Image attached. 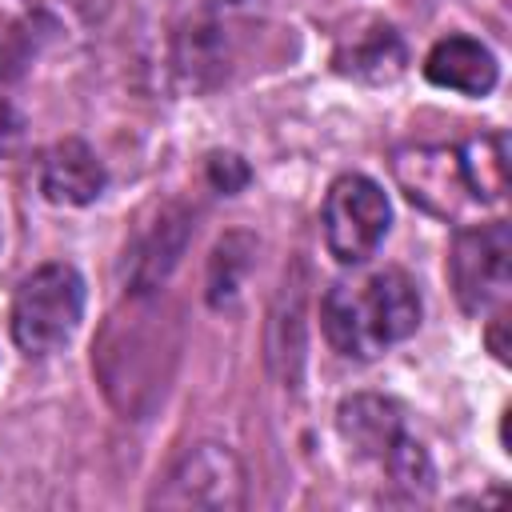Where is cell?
<instances>
[{"mask_svg": "<svg viewBox=\"0 0 512 512\" xmlns=\"http://www.w3.org/2000/svg\"><path fill=\"white\" fill-rule=\"evenodd\" d=\"M396 184L412 204L440 220H472L508 196V140L504 132L472 136L456 148L448 144H408L392 156Z\"/></svg>", "mask_w": 512, "mask_h": 512, "instance_id": "cell-1", "label": "cell"}, {"mask_svg": "<svg viewBox=\"0 0 512 512\" xmlns=\"http://www.w3.org/2000/svg\"><path fill=\"white\" fill-rule=\"evenodd\" d=\"M328 344L352 360H376L384 348L420 328V292L400 268L372 272L356 284H332L320 308Z\"/></svg>", "mask_w": 512, "mask_h": 512, "instance_id": "cell-2", "label": "cell"}, {"mask_svg": "<svg viewBox=\"0 0 512 512\" xmlns=\"http://www.w3.org/2000/svg\"><path fill=\"white\" fill-rule=\"evenodd\" d=\"M84 316V280L72 264L36 268L12 300V340L28 356H48L76 332Z\"/></svg>", "mask_w": 512, "mask_h": 512, "instance_id": "cell-3", "label": "cell"}, {"mask_svg": "<svg viewBox=\"0 0 512 512\" xmlns=\"http://www.w3.org/2000/svg\"><path fill=\"white\" fill-rule=\"evenodd\" d=\"M388 220H392V208L376 180L360 172L332 180L320 224H324V244L340 264H364L380 248Z\"/></svg>", "mask_w": 512, "mask_h": 512, "instance_id": "cell-4", "label": "cell"}, {"mask_svg": "<svg viewBox=\"0 0 512 512\" xmlns=\"http://www.w3.org/2000/svg\"><path fill=\"white\" fill-rule=\"evenodd\" d=\"M448 276L464 312L500 308L512 284V236L504 220L460 228L448 256Z\"/></svg>", "mask_w": 512, "mask_h": 512, "instance_id": "cell-5", "label": "cell"}, {"mask_svg": "<svg viewBox=\"0 0 512 512\" xmlns=\"http://www.w3.org/2000/svg\"><path fill=\"white\" fill-rule=\"evenodd\" d=\"M156 504H168V508H240L244 504V468L228 448L196 444L176 460L164 492H156Z\"/></svg>", "mask_w": 512, "mask_h": 512, "instance_id": "cell-6", "label": "cell"}, {"mask_svg": "<svg viewBox=\"0 0 512 512\" xmlns=\"http://www.w3.org/2000/svg\"><path fill=\"white\" fill-rule=\"evenodd\" d=\"M336 428L340 436L352 444L356 456H368V460H380L408 436L404 432V416H400V404L388 400V396H372V392H360V396H348L340 408H336Z\"/></svg>", "mask_w": 512, "mask_h": 512, "instance_id": "cell-7", "label": "cell"}, {"mask_svg": "<svg viewBox=\"0 0 512 512\" xmlns=\"http://www.w3.org/2000/svg\"><path fill=\"white\" fill-rule=\"evenodd\" d=\"M424 76L436 88H452L464 96H488L496 88V56L472 40V36H444L432 44V52L424 56Z\"/></svg>", "mask_w": 512, "mask_h": 512, "instance_id": "cell-8", "label": "cell"}, {"mask_svg": "<svg viewBox=\"0 0 512 512\" xmlns=\"http://www.w3.org/2000/svg\"><path fill=\"white\" fill-rule=\"evenodd\" d=\"M108 184L100 156L84 140H60L44 152L40 188L52 204H92Z\"/></svg>", "mask_w": 512, "mask_h": 512, "instance_id": "cell-9", "label": "cell"}, {"mask_svg": "<svg viewBox=\"0 0 512 512\" xmlns=\"http://www.w3.org/2000/svg\"><path fill=\"white\" fill-rule=\"evenodd\" d=\"M332 64L344 76H356V80H368V84H388V80H396L404 72L408 52H404L400 36L388 24L372 20L368 28H360V32L340 40Z\"/></svg>", "mask_w": 512, "mask_h": 512, "instance_id": "cell-10", "label": "cell"}, {"mask_svg": "<svg viewBox=\"0 0 512 512\" xmlns=\"http://www.w3.org/2000/svg\"><path fill=\"white\" fill-rule=\"evenodd\" d=\"M32 52H36L32 24L20 16H0V84L16 80L28 68Z\"/></svg>", "mask_w": 512, "mask_h": 512, "instance_id": "cell-11", "label": "cell"}, {"mask_svg": "<svg viewBox=\"0 0 512 512\" xmlns=\"http://www.w3.org/2000/svg\"><path fill=\"white\" fill-rule=\"evenodd\" d=\"M208 176H212L216 188L236 192V188L248 184V164H244L240 156H232V152H216V156L208 160Z\"/></svg>", "mask_w": 512, "mask_h": 512, "instance_id": "cell-12", "label": "cell"}, {"mask_svg": "<svg viewBox=\"0 0 512 512\" xmlns=\"http://www.w3.org/2000/svg\"><path fill=\"white\" fill-rule=\"evenodd\" d=\"M16 136H20V112L8 100H0V156L16 144Z\"/></svg>", "mask_w": 512, "mask_h": 512, "instance_id": "cell-13", "label": "cell"}]
</instances>
